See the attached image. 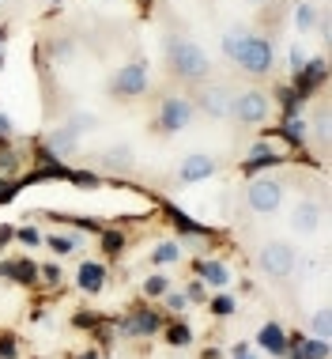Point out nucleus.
Masks as SVG:
<instances>
[{"mask_svg": "<svg viewBox=\"0 0 332 359\" xmlns=\"http://www.w3.org/2000/svg\"><path fill=\"white\" fill-rule=\"evenodd\" d=\"M174 257H178V246H174V242H166V246L155 250V261H159V265H166V261H174Z\"/></svg>", "mask_w": 332, "mask_h": 359, "instance_id": "nucleus-25", "label": "nucleus"}, {"mask_svg": "<svg viewBox=\"0 0 332 359\" xmlns=\"http://www.w3.org/2000/svg\"><path fill=\"white\" fill-rule=\"evenodd\" d=\"M106 284V265H99V261H87V265L80 269V287L87 291V295H99Z\"/></svg>", "mask_w": 332, "mask_h": 359, "instance_id": "nucleus-11", "label": "nucleus"}, {"mask_svg": "<svg viewBox=\"0 0 332 359\" xmlns=\"http://www.w3.org/2000/svg\"><path fill=\"white\" fill-rule=\"evenodd\" d=\"M246 4H257L261 8V4H268V0H246Z\"/></svg>", "mask_w": 332, "mask_h": 359, "instance_id": "nucleus-35", "label": "nucleus"}, {"mask_svg": "<svg viewBox=\"0 0 332 359\" xmlns=\"http://www.w3.org/2000/svg\"><path fill=\"white\" fill-rule=\"evenodd\" d=\"M15 352V341H0V355H12Z\"/></svg>", "mask_w": 332, "mask_h": 359, "instance_id": "nucleus-33", "label": "nucleus"}, {"mask_svg": "<svg viewBox=\"0 0 332 359\" xmlns=\"http://www.w3.org/2000/svg\"><path fill=\"white\" fill-rule=\"evenodd\" d=\"M234 359H257V355H249V352H238V355H234Z\"/></svg>", "mask_w": 332, "mask_h": 359, "instance_id": "nucleus-34", "label": "nucleus"}, {"mask_svg": "<svg viewBox=\"0 0 332 359\" xmlns=\"http://www.w3.org/2000/svg\"><path fill=\"white\" fill-rule=\"evenodd\" d=\"M132 163H136V155H132L129 144H117V148H110V151L102 155V167H106V170H117V174H121V170H132Z\"/></svg>", "mask_w": 332, "mask_h": 359, "instance_id": "nucleus-12", "label": "nucleus"}, {"mask_svg": "<svg viewBox=\"0 0 332 359\" xmlns=\"http://www.w3.org/2000/svg\"><path fill=\"white\" fill-rule=\"evenodd\" d=\"M230 99H234V91L227 83H212V87H200L193 106H197L204 118H212V121H227L230 118Z\"/></svg>", "mask_w": 332, "mask_h": 359, "instance_id": "nucleus-8", "label": "nucleus"}, {"mask_svg": "<svg viewBox=\"0 0 332 359\" xmlns=\"http://www.w3.org/2000/svg\"><path fill=\"white\" fill-rule=\"evenodd\" d=\"M166 69L185 83H197V80H208L212 57L204 53L197 42H189V38H174L170 34L166 38Z\"/></svg>", "mask_w": 332, "mask_h": 359, "instance_id": "nucleus-1", "label": "nucleus"}, {"mask_svg": "<svg viewBox=\"0 0 332 359\" xmlns=\"http://www.w3.org/2000/svg\"><path fill=\"white\" fill-rule=\"evenodd\" d=\"M314 23H317L314 4H302V8H298V31H314Z\"/></svg>", "mask_w": 332, "mask_h": 359, "instance_id": "nucleus-24", "label": "nucleus"}, {"mask_svg": "<svg viewBox=\"0 0 332 359\" xmlns=\"http://www.w3.org/2000/svg\"><path fill=\"white\" fill-rule=\"evenodd\" d=\"M42 273H46V280H50V284H57V280H61V273H57V265H46Z\"/></svg>", "mask_w": 332, "mask_h": 359, "instance_id": "nucleus-32", "label": "nucleus"}, {"mask_svg": "<svg viewBox=\"0 0 332 359\" xmlns=\"http://www.w3.org/2000/svg\"><path fill=\"white\" fill-rule=\"evenodd\" d=\"M321 205H314V201H298L295 212H291V227L298 231V235H314V231L321 227Z\"/></svg>", "mask_w": 332, "mask_h": 359, "instance_id": "nucleus-10", "label": "nucleus"}, {"mask_svg": "<svg viewBox=\"0 0 332 359\" xmlns=\"http://www.w3.org/2000/svg\"><path fill=\"white\" fill-rule=\"evenodd\" d=\"M257 265H261V273H265L268 280H287L291 273H295V265H298V254H295L291 242L268 238L265 246L257 250Z\"/></svg>", "mask_w": 332, "mask_h": 359, "instance_id": "nucleus-3", "label": "nucleus"}, {"mask_svg": "<svg viewBox=\"0 0 332 359\" xmlns=\"http://www.w3.org/2000/svg\"><path fill=\"white\" fill-rule=\"evenodd\" d=\"M268 110H272L268 95L257 91V87H249V91H234V99H230V121H238V125L268 121Z\"/></svg>", "mask_w": 332, "mask_h": 359, "instance_id": "nucleus-4", "label": "nucleus"}, {"mask_svg": "<svg viewBox=\"0 0 332 359\" xmlns=\"http://www.w3.org/2000/svg\"><path fill=\"white\" fill-rule=\"evenodd\" d=\"M170 341H174V344H189V329H185V325H174V329H170Z\"/></svg>", "mask_w": 332, "mask_h": 359, "instance_id": "nucleus-28", "label": "nucleus"}, {"mask_svg": "<svg viewBox=\"0 0 332 359\" xmlns=\"http://www.w3.org/2000/svg\"><path fill=\"white\" fill-rule=\"evenodd\" d=\"M185 299H189V295H178V291H174V295L166 299V306H170V310H185V306H189Z\"/></svg>", "mask_w": 332, "mask_h": 359, "instance_id": "nucleus-30", "label": "nucleus"}, {"mask_svg": "<svg viewBox=\"0 0 332 359\" xmlns=\"http://www.w3.org/2000/svg\"><path fill=\"white\" fill-rule=\"evenodd\" d=\"M159 329V314H151V310H140V314H132L129 322H125V333L129 337H148Z\"/></svg>", "mask_w": 332, "mask_h": 359, "instance_id": "nucleus-13", "label": "nucleus"}, {"mask_svg": "<svg viewBox=\"0 0 332 359\" xmlns=\"http://www.w3.org/2000/svg\"><path fill=\"white\" fill-rule=\"evenodd\" d=\"M246 201H249V208L257 212V216H276L279 205H283V186H279V178H253L249 182V189H246Z\"/></svg>", "mask_w": 332, "mask_h": 359, "instance_id": "nucleus-6", "label": "nucleus"}, {"mask_svg": "<svg viewBox=\"0 0 332 359\" xmlns=\"http://www.w3.org/2000/svg\"><path fill=\"white\" fill-rule=\"evenodd\" d=\"M12 276V280H34L38 276V269L34 265H19V261H12V265H0V276Z\"/></svg>", "mask_w": 332, "mask_h": 359, "instance_id": "nucleus-20", "label": "nucleus"}, {"mask_svg": "<svg viewBox=\"0 0 332 359\" xmlns=\"http://www.w3.org/2000/svg\"><path fill=\"white\" fill-rule=\"evenodd\" d=\"M193 118H197V106H193L189 95H166L159 106V129L162 133H181L189 129Z\"/></svg>", "mask_w": 332, "mask_h": 359, "instance_id": "nucleus-7", "label": "nucleus"}, {"mask_svg": "<svg viewBox=\"0 0 332 359\" xmlns=\"http://www.w3.org/2000/svg\"><path fill=\"white\" fill-rule=\"evenodd\" d=\"M310 329H314V337H317V341H325V337H328V310H325V306H321L317 314H314V322H310Z\"/></svg>", "mask_w": 332, "mask_h": 359, "instance_id": "nucleus-22", "label": "nucleus"}, {"mask_svg": "<svg viewBox=\"0 0 332 359\" xmlns=\"http://www.w3.org/2000/svg\"><path fill=\"white\" fill-rule=\"evenodd\" d=\"M110 95L113 99H140V95H148V65L129 61L125 69H117L110 76Z\"/></svg>", "mask_w": 332, "mask_h": 359, "instance_id": "nucleus-5", "label": "nucleus"}, {"mask_svg": "<svg viewBox=\"0 0 332 359\" xmlns=\"http://www.w3.org/2000/svg\"><path fill=\"white\" fill-rule=\"evenodd\" d=\"M200 276H204V284H212V287H227V265L223 261H200Z\"/></svg>", "mask_w": 332, "mask_h": 359, "instance_id": "nucleus-14", "label": "nucleus"}, {"mask_svg": "<svg viewBox=\"0 0 332 359\" xmlns=\"http://www.w3.org/2000/svg\"><path fill=\"white\" fill-rule=\"evenodd\" d=\"M234 65H238L246 76H268L272 65H276V50H272V42L265 34H253L238 46V53H234Z\"/></svg>", "mask_w": 332, "mask_h": 359, "instance_id": "nucleus-2", "label": "nucleus"}, {"mask_svg": "<svg viewBox=\"0 0 332 359\" xmlns=\"http://www.w3.org/2000/svg\"><path fill=\"white\" fill-rule=\"evenodd\" d=\"M83 359H99V355H83Z\"/></svg>", "mask_w": 332, "mask_h": 359, "instance_id": "nucleus-36", "label": "nucleus"}, {"mask_svg": "<svg viewBox=\"0 0 332 359\" xmlns=\"http://www.w3.org/2000/svg\"><path fill=\"white\" fill-rule=\"evenodd\" d=\"M212 310H216V314H234V299H230V295L212 299Z\"/></svg>", "mask_w": 332, "mask_h": 359, "instance_id": "nucleus-26", "label": "nucleus"}, {"mask_svg": "<svg viewBox=\"0 0 332 359\" xmlns=\"http://www.w3.org/2000/svg\"><path fill=\"white\" fill-rule=\"evenodd\" d=\"M314 133H317V148L325 151L328 148V110H325V106H321L317 118H314Z\"/></svg>", "mask_w": 332, "mask_h": 359, "instance_id": "nucleus-19", "label": "nucleus"}, {"mask_svg": "<svg viewBox=\"0 0 332 359\" xmlns=\"http://www.w3.org/2000/svg\"><path fill=\"white\" fill-rule=\"evenodd\" d=\"M46 242L53 246V254H72V250L80 246V238H76V235H50Z\"/></svg>", "mask_w": 332, "mask_h": 359, "instance_id": "nucleus-21", "label": "nucleus"}, {"mask_svg": "<svg viewBox=\"0 0 332 359\" xmlns=\"http://www.w3.org/2000/svg\"><path fill=\"white\" fill-rule=\"evenodd\" d=\"M72 151H76V140L68 137L64 129H57L53 137H50V144H46V151H42V155H72Z\"/></svg>", "mask_w": 332, "mask_h": 359, "instance_id": "nucleus-16", "label": "nucleus"}, {"mask_svg": "<svg viewBox=\"0 0 332 359\" xmlns=\"http://www.w3.org/2000/svg\"><path fill=\"white\" fill-rule=\"evenodd\" d=\"M95 125H99V118H95V114H72V118L64 121V133H68L72 140H80L83 133L95 129Z\"/></svg>", "mask_w": 332, "mask_h": 359, "instance_id": "nucleus-15", "label": "nucleus"}, {"mask_svg": "<svg viewBox=\"0 0 332 359\" xmlns=\"http://www.w3.org/2000/svg\"><path fill=\"white\" fill-rule=\"evenodd\" d=\"M50 4H61V0H50Z\"/></svg>", "mask_w": 332, "mask_h": 359, "instance_id": "nucleus-37", "label": "nucleus"}, {"mask_svg": "<svg viewBox=\"0 0 332 359\" xmlns=\"http://www.w3.org/2000/svg\"><path fill=\"white\" fill-rule=\"evenodd\" d=\"M216 170H219L216 155H208V151H193V155H185V159H181L178 182H181V186H197V182H208Z\"/></svg>", "mask_w": 332, "mask_h": 359, "instance_id": "nucleus-9", "label": "nucleus"}, {"mask_svg": "<svg viewBox=\"0 0 332 359\" xmlns=\"http://www.w3.org/2000/svg\"><path fill=\"white\" fill-rule=\"evenodd\" d=\"M166 291H170V280L166 276H148V284H144V295H166Z\"/></svg>", "mask_w": 332, "mask_h": 359, "instance_id": "nucleus-23", "label": "nucleus"}, {"mask_svg": "<svg viewBox=\"0 0 332 359\" xmlns=\"http://www.w3.org/2000/svg\"><path fill=\"white\" fill-rule=\"evenodd\" d=\"M261 344L272 348V352H283V348H287V337H283L279 325H265V333H261Z\"/></svg>", "mask_w": 332, "mask_h": 359, "instance_id": "nucleus-18", "label": "nucleus"}, {"mask_svg": "<svg viewBox=\"0 0 332 359\" xmlns=\"http://www.w3.org/2000/svg\"><path fill=\"white\" fill-rule=\"evenodd\" d=\"M0 137H4V140H8V137H12V121H8V118H4V114H0Z\"/></svg>", "mask_w": 332, "mask_h": 359, "instance_id": "nucleus-31", "label": "nucleus"}, {"mask_svg": "<svg viewBox=\"0 0 332 359\" xmlns=\"http://www.w3.org/2000/svg\"><path fill=\"white\" fill-rule=\"evenodd\" d=\"M246 38H249V27H230V31L223 34V53L234 61V53H238V46L246 42Z\"/></svg>", "mask_w": 332, "mask_h": 359, "instance_id": "nucleus-17", "label": "nucleus"}, {"mask_svg": "<svg viewBox=\"0 0 332 359\" xmlns=\"http://www.w3.org/2000/svg\"><path fill=\"white\" fill-rule=\"evenodd\" d=\"M302 355H306V359H325L328 348H325V341H317V344H306V348H302Z\"/></svg>", "mask_w": 332, "mask_h": 359, "instance_id": "nucleus-27", "label": "nucleus"}, {"mask_svg": "<svg viewBox=\"0 0 332 359\" xmlns=\"http://www.w3.org/2000/svg\"><path fill=\"white\" fill-rule=\"evenodd\" d=\"M19 238H23L27 246H38V242H42V235H38V231H31V227H23V231H19Z\"/></svg>", "mask_w": 332, "mask_h": 359, "instance_id": "nucleus-29", "label": "nucleus"}]
</instances>
